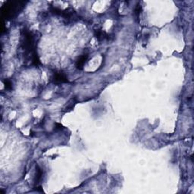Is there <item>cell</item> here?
I'll return each mask as SVG.
<instances>
[{
  "instance_id": "6da1fadb",
  "label": "cell",
  "mask_w": 194,
  "mask_h": 194,
  "mask_svg": "<svg viewBox=\"0 0 194 194\" xmlns=\"http://www.w3.org/2000/svg\"><path fill=\"white\" fill-rule=\"evenodd\" d=\"M25 3L21 2H8L3 7L2 13L6 17H13L15 14L18 13L19 11L20 6H24Z\"/></svg>"
},
{
  "instance_id": "7a4b0ae2",
  "label": "cell",
  "mask_w": 194,
  "mask_h": 194,
  "mask_svg": "<svg viewBox=\"0 0 194 194\" xmlns=\"http://www.w3.org/2000/svg\"><path fill=\"white\" fill-rule=\"evenodd\" d=\"M53 80L56 83H68V80L66 75L63 72H56L54 73Z\"/></svg>"
},
{
  "instance_id": "3957f363",
  "label": "cell",
  "mask_w": 194,
  "mask_h": 194,
  "mask_svg": "<svg viewBox=\"0 0 194 194\" xmlns=\"http://www.w3.org/2000/svg\"><path fill=\"white\" fill-rule=\"evenodd\" d=\"M87 59H88V55L87 54H84L83 55V56H80L76 62L77 68H78L79 70L83 69L84 65H85V63L87 62Z\"/></svg>"
},
{
  "instance_id": "277c9868",
  "label": "cell",
  "mask_w": 194,
  "mask_h": 194,
  "mask_svg": "<svg viewBox=\"0 0 194 194\" xmlns=\"http://www.w3.org/2000/svg\"><path fill=\"white\" fill-rule=\"evenodd\" d=\"M94 34H95V37H97V39L99 41H103L106 39H109V36L106 32L103 31V30H97L95 33H94Z\"/></svg>"
},
{
  "instance_id": "5b68a950",
  "label": "cell",
  "mask_w": 194,
  "mask_h": 194,
  "mask_svg": "<svg viewBox=\"0 0 194 194\" xmlns=\"http://www.w3.org/2000/svg\"><path fill=\"white\" fill-rule=\"evenodd\" d=\"M42 175H43L42 170H41L40 168L37 165V174H36V177H35L36 184H38V183H39V181H41V179H42Z\"/></svg>"
},
{
  "instance_id": "8992f818",
  "label": "cell",
  "mask_w": 194,
  "mask_h": 194,
  "mask_svg": "<svg viewBox=\"0 0 194 194\" xmlns=\"http://www.w3.org/2000/svg\"><path fill=\"white\" fill-rule=\"evenodd\" d=\"M4 83H5V87H6V90H12V83H11L9 80H5Z\"/></svg>"
},
{
  "instance_id": "52a82bcc",
  "label": "cell",
  "mask_w": 194,
  "mask_h": 194,
  "mask_svg": "<svg viewBox=\"0 0 194 194\" xmlns=\"http://www.w3.org/2000/svg\"><path fill=\"white\" fill-rule=\"evenodd\" d=\"M135 11H136V13L137 14V15L140 14V11H141V7H140V6H137Z\"/></svg>"
}]
</instances>
